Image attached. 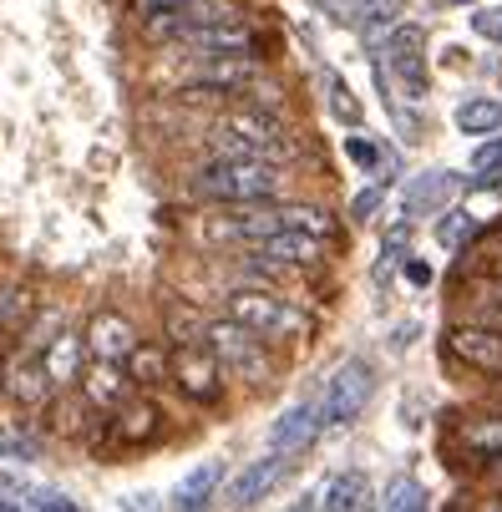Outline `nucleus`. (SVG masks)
I'll return each instance as SVG.
<instances>
[{
    "label": "nucleus",
    "instance_id": "obj_38",
    "mask_svg": "<svg viewBox=\"0 0 502 512\" xmlns=\"http://www.w3.org/2000/svg\"><path fill=\"white\" fill-rule=\"evenodd\" d=\"M0 512H16V507H11V502H0Z\"/></svg>",
    "mask_w": 502,
    "mask_h": 512
},
{
    "label": "nucleus",
    "instance_id": "obj_1",
    "mask_svg": "<svg viewBox=\"0 0 502 512\" xmlns=\"http://www.w3.org/2000/svg\"><path fill=\"white\" fill-rule=\"evenodd\" d=\"M193 193L208 203H234V208H254L284 193V168L279 163H254V158H224L208 163L193 178Z\"/></svg>",
    "mask_w": 502,
    "mask_h": 512
},
{
    "label": "nucleus",
    "instance_id": "obj_7",
    "mask_svg": "<svg viewBox=\"0 0 502 512\" xmlns=\"http://www.w3.org/2000/svg\"><path fill=\"white\" fill-rule=\"evenodd\" d=\"M82 345H87V355H92V360L127 365V360H132V350H137L142 340H137V330H132V320H127L122 310H97V315L87 320V330H82Z\"/></svg>",
    "mask_w": 502,
    "mask_h": 512
},
{
    "label": "nucleus",
    "instance_id": "obj_29",
    "mask_svg": "<svg viewBox=\"0 0 502 512\" xmlns=\"http://www.w3.org/2000/svg\"><path fill=\"white\" fill-rule=\"evenodd\" d=\"M381 198H386V188H366V193H355V198H350V218H355V224H366V218L381 208Z\"/></svg>",
    "mask_w": 502,
    "mask_h": 512
},
{
    "label": "nucleus",
    "instance_id": "obj_28",
    "mask_svg": "<svg viewBox=\"0 0 502 512\" xmlns=\"http://www.w3.org/2000/svg\"><path fill=\"white\" fill-rule=\"evenodd\" d=\"M472 31H477L482 41H497V46H502V6H477Z\"/></svg>",
    "mask_w": 502,
    "mask_h": 512
},
{
    "label": "nucleus",
    "instance_id": "obj_35",
    "mask_svg": "<svg viewBox=\"0 0 502 512\" xmlns=\"http://www.w3.org/2000/svg\"><path fill=\"white\" fill-rule=\"evenodd\" d=\"M284 512H320V507H315V502L305 497V502H295V507H284Z\"/></svg>",
    "mask_w": 502,
    "mask_h": 512
},
{
    "label": "nucleus",
    "instance_id": "obj_23",
    "mask_svg": "<svg viewBox=\"0 0 502 512\" xmlns=\"http://www.w3.org/2000/svg\"><path fill=\"white\" fill-rule=\"evenodd\" d=\"M462 447L487 457V462H502V416H477L462 426Z\"/></svg>",
    "mask_w": 502,
    "mask_h": 512
},
{
    "label": "nucleus",
    "instance_id": "obj_10",
    "mask_svg": "<svg viewBox=\"0 0 502 512\" xmlns=\"http://www.w3.org/2000/svg\"><path fill=\"white\" fill-rule=\"evenodd\" d=\"M249 249L269 269H315L325 259V239H315V234H264Z\"/></svg>",
    "mask_w": 502,
    "mask_h": 512
},
{
    "label": "nucleus",
    "instance_id": "obj_13",
    "mask_svg": "<svg viewBox=\"0 0 502 512\" xmlns=\"http://www.w3.org/2000/svg\"><path fill=\"white\" fill-rule=\"evenodd\" d=\"M82 396H87L97 411H117L122 401H132V376H127V365L92 360L87 371H82Z\"/></svg>",
    "mask_w": 502,
    "mask_h": 512
},
{
    "label": "nucleus",
    "instance_id": "obj_11",
    "mask_svg": "<svg viewBox=\"0 0 502 512\" xmlns=\"http://www.w3.org/2000/svg\"><path fill=\"white\" fill-rule=\"evenodd\" d=\"M462 188V178L457 173H447V168H432V173H421V178H411L406 183V193H401V213H406V224L411 218H432V213H442L447 208V198Z\"/></svg>",
    "mask_w": 502,
    "mask_h": 512
},
{
    "label": "nucleus",
    "instance_id": "obj_9",
    "mask_svg": "<svg viewBox=\"0 0 502 512\" xmlns=\"http://www.w3.org/2000/svg\"><path fill=\"white\" fill-rule=\"evenodd\" d=\"M254 77H259V61L254 56H203V61H193L183 87H208V92L229 97V92L254 87Z\"/></svg>",
    "mask_w": 502,
    "mask_h": 512
},
{
    "label": "nucleus",
    "instance_id": "obj_4",
    "mask_svg": "<svg viewBox=\"0 0 502 512\" xmlns=\"http://www.w3.org/2000/svg\"><path fill=\"white\" fill-rule=\"evenodd\" d=\"M229 320L254 330L264 345L269 340H300L310 330V315L295 300L274 295V289H234L229 295Z\"/></svg>",
    "mask_w": 502,
    "mask_h": 512
},
{
    "label": "nucleus",
    "instance_id": "obj_12",
    "mask_svg": "<svg viewBox=\"0 0 502 512\" xmlns=\"http://www.w3.org/2000/svg\"><path fill=\"white\" fill-rule=\"evenodd\" d=\"M325 426H320V416H315V406H290L274 426H269V452L274 457H300V452H310L315 447V436H320Z\"/></svg>",
    "mask_w": 502,
    "mask_h": 512
},
{
    "label": "nucleus",
    "instance_id": "obj_25",
    "mask_svg": "<svg viewBox=\"0 0 502 512\" xmlns=\"http://www.w3.org/2000/svg\"><path fill=\"white\" fill-rule=\"evenodd\" d=\"M472 234H477V218L467 208H442L437 213V244L442 249H467Z\"/></svg>",
    "mask_w": 502,
    "mask_h": 512
},
{
    "label": "nucleus",
    "instance_id": "obj_21",
    "mask_svg": "<svg viewBox=\"0 0 502 512\" xmlns=\"http://www.w3.org/2000/svg\"><path fill=\"white\" fill-rule=\"evenodd\" d=\"M224 482V462H203L173 487V512H208L213 492Z\"/></svg>",
    "mask_w": 502,
    "mask_h": 512
},
{
    "label": "nucleus",
    "instance_id": "obj_3",
    "mask_svg": "<svg viewBox=\"0 0 502 512\" xmlns=\"http://www.w3.org/2000/svg\"><path fill=\"white\" fill-rule=\"evenodd\" d=\"M203 345H208L213 360H219V371H224V376L249 381V386H269L274 360H269V345H264L254 330H244V325H234V320L224 315V320H208Z\"/></svg>",
    "mask_w": 502,
    "mask_h": 512
},
{
    "label": "nucleus",
    "instance_id": "obj_32",
    "mask_svg": "<svg viewBox=\"0 0 502 512\" xmlns=\"http://www.w3.org/2000/svg\"><path fill=\"white\" fill-rule=\"evenodd\" d=\"M56 416H61V421H56V431L77 436V406H71V401H61V406H56Z\"/></svg>",
    "mask_w": 502,
    "mask_h": 512
},
{
    "label": "nucleus",
    "instance_id": "obj_16",
    "mask_svg": "<svg viewBox=\"0 0 502 512\" xmlns=\"http://www.w3.org/2000/svg\"><path fill=\"white\" fill-rule=\"evenodd\" d=\"M82 360H87V345H82V335H77V330H61V335L41 350V365H46V376H51V386H56V391L82 381V371H87Z\"/></svg>",
    "mask_w": 502,
    "mask_h": 512
},
{
    "label": "nucleus",
    "instance_id": "obj_27",
    "mask_svg": "<svg viewBox=\"0 0 502 512\" xmlns=\"http://www.w3.org/2000/svg\"><path fill=\"white\" fill-rule=\"evenodd\" d=\"M345 158H350L355 168H376V163H381L376 137H366V132H350V137H345Z\"/></svg>",
    "mask_w": 502,
    "mask_h": 512
},
{
    "label": "nucleus",
    "instance_id": "obj_8",
    "mask_svg": "<svg viewBox=\"0 0 502 512\" xmlns=\"http://www.w3.org/2000/svg\"><path fill=\"white\" fill-rule=\"evenodd\" d=\"M447 355L462 360L467 371L502 376V330H492V325H452L447 330Z\"/></svg>",
    "mask_w": 502,
    "mask_h": 512
},
{
    "label": "nucleus",
    "instance_id": "obj_26",
    "mask_svg": "<svg viewBox=\"0 0 502 512\" xmlns=\"http://www.w3.org/2000/svg\"><path fill=\"white\" fill-rule=\"evenodd\" d=\"M325 92H330V112H335L345 127H355V122H361V102H355V92L345 87V77H340L335 66L325 71Z\"/></svg>",
    "mask_w": 502,
    "mask_h": 512
},
{
    "label": "nucleus",
    "instance_id": "obj_20",
    "mask_svg": "<svg viewBox=\"0 0 502 512\" xmlns=\"http://www.w3.org/2000/svg\"><path fill=\"white\" fill-rule=\"evenodd\" d=\"M188 51H203V56H254V31L244 21L234 26H208V31H193L183 36Z\"/></svg>",
    "mask_w": 502,
    "mask_h": 512
},
{
    "label": "nucleus",
    "instance_id": "obj_6",
    "mask_svg": "<svg viewBox=\"0 0 502 512\" xmlns=\"http://www.w3.org/2000/svg\"><path fill=\"white\" fill-rule=\"evenodd\" d=\"M168 376L188 401H219L224 396V371L208 355V345H173L168 350Z\"/></svg>",
    "mask_w": 502,
    "mask_h": 512
},
{
    "label": "nucleus",
    "instance_id": "obj_36",
    "mask_svg": "<svg viewBox=\"0 0 502 512\" xmlns=\"http://www.w3.org/2000/svg\"><path fill=\"white\" fill-rule=\"evenodd\" d=\"M477 512H502V497H487V502H482Z\"/></svg>",
    "mask_w": 502,
    "mask_h": 512
},
{
    "label": "nucleus",
    "instance_id": "obj_39",
    "mask_svg": "<svg viewBox=\"0 0 502 512\" xmlns=\"http://www.w3.org/2000/svg\"><path fill=\"white\" fill-rule=\"evenodd\" d=\"M0 391H6V371H0Z\"/></svg>",
    "mask_w": 502,
    "mask_h": 512
},
{
    "label": "nucleus",
    "instance_id": "obj_34",
    "mask_svg": "<svg viewBox=\"0 0 502 512\" xmlns=\"http://www.w3.org/2000/svg\"><path fill=\"white\" fill-rule=\"evenodd\" d=\"M127 512H158L153 497H127Z\"/></svg>",
    "mask_w": 502,
    "mask_h": 512
},
{
    "label": "nucleus",
    "instance_id": "obj_15",
    "mask_svg": "<svg viewBox=\"0 0 502 512\" xmlns=\"http://www.w3.org/2000/svg\"><path fill=\"white\" fill-rule=\"evenodd\" d=\"M284 467H290V462H284V457H259V462H249L239 477H234V487H229V502L244 512V507H254V502H264L279 482H284Z\"/></svg>",
    "mask_w": 502,
    "mask_h": 512
},
{
    "label": "nucleus",
    "instance_id": "obj_37",
    "mask_svg": "<svg viewBox=\"0 0 502 512\" xmlns=\"http://www.w3.org/2000/svg\"><path fill=\"white\" fill-rule=\"evenodd\" d=\"M437 6H477V0H437Z\"/></svg>",
    "mask_w": 502,
    "mask_h": 512
},
{
    "label": "nucleus",
    "instance_id": "obj_24",
    "mask_svg": "<svg viewBox=\"0 0 502 512\" xmlns=\"http://www.w3.org/2000/svg\"><path fill=\"white\" fill-rule=\"evenodd\" d=\"M376 512H426V487L401 472V477H391L386 492L376 497Z\"/></svg>",
    "mask_w": 502,
    "mask_h": 512
},
{
    "label": "nucleus",
    "instance_id": "obj_30",
    "mask_svg": "<svg viewBox=\"0 0 502 512\" xmlns=\"http://www.w3.org/2000/svg\"><path fill=\"white\" fill-rule=\"evenodd\" d=\"M183 0H132V11H137V21H158V16H168V11H178Z\"/></svg>",
    "mask_w": 502,
    "mask_h": 512
},
{
    "label": "nucleus",
    "instance_id": "obj_31",
    "mask_svg": "<svg viewBox=\"0 0 502 512\" xmlns=\"http://www.w3.org/2000/svg\"><path fill=\"white\" fill-rule=\"evenodd\" d=\"M36 512H82V502H71V497H56V492H46V497H36Z\"/></svg>",
    "mask_w": 502,
    "mask_h": 512
},
{
    "label": "nucleus",
    "instance_id": "obj_17",
    "mask_svg": "<svg viewBox=\"0 0 502 512\" xmlns=\"http://www.w3.org/2000/svg\"><path fill=\"white\" fill-rule=\"evenodd\" d=\"M325 512H376V487L366 472H335L320 492Z\"/></svg>",
    "mask_w": 502,
    "mask_h": 512
},
{
    "label": "nucleus",
    "instance_id": "obj_18",
    "mask_svg": "<svg viewBox=\"0 0 502 512\" xmlns=\"http://www.w3.org/2000/svg\"><path fill=\"white\" fill-rule=\"evenodd\" d=\"M406 16V0H355L350 11V26L366 36V46H381Z\"/></svg>",
    "mask_w": 502,
    "mask_h": 512
},
{
    "label": "nucleus",
    "instance_id": "obj_33",
    "mask_svg": "<svg viewBox=\"0 0 502 512\" xmlns=\"http://www.w3.org/2000/svg\"><path fill=\"white\" fill-rule=\"evenodd\" d=\"M406 279H411V284H432V264H421V259H406Z\"/></svg>",
    "mask_w": 502,
    "mask_h": 512
},
{
    "label": "nucleus",
    "instance_id": "obj_22",
    "mask_svg": "<svg viewBox=\"0 0 502 512\" xmlns=\"http://www.w3.org/2000/svg\"><path fill=\"white\" fill-rule=\"evenodd\" d=\"M457 127L467 137H487V132H502V102L497 97H467L457 107Z\"/></svg>",
    "mask_w": 502,
    "mask_h": 512
},
{
    "label": "nucleus",
    "instance_id": "obj_19",
    "mask_svg": "<svg viewBox=\"0 0 502 512\" xmlns=\"http://www.w3.org/2000/svg\"><path fill=\"white\" fill-rule=\"evenodd\" d=\"M158 421H163V411L153 406V401H122L117 411H112V436L117 442H127V447H142V442H153L158 436Z\"/></svg>",
    "mask_w": 502,
    "mask_h": 512
},
{
    "label": "nucleus",
    "instance_id": "obj_2",
    "mask_svg": "<svg viewBox=\"0 0 502 512\" xmlns=\"http://www.w3.org/2000/svg\"><path fill=\"white\" fill-rule=\"evenodd\" d=\"M376 82H381L391 107H396V97L426 102V31L416 21H401L376 46Z\"/></svg>",
    "mask_w": 502,
    "mask_h": 512
},
{
    "label": "nucleus",
    "instance_id": "obj_5",
    "mask_svg": "<svg viewBox=\"0 0 502 512\" xmlns=\"http://www.w3.org/2000/svg\"><path fill=\"white\" fill-rule=\"evenodd\" d=\"M376 396V365L361 360V355H350L335 365V376L325 381L320 401H315V416L320 426H350L355 416L366 411V401Z\"/></svg>",
    "mask_w": 502,
    "mask_h": 512
},
{
    "label": "nucleus",
    "instance_id": "obj_14",
    "mask_svg": "<svg viewBox=\"0 0 502 512\" xmlns=\"http://www.w3.org/2000/svg\"><path fill=\"white\" fill-rule=\"evenodd\" d=\"M6 396H11L16 406H26V411L56 401V386H51V376H46L41 355H21V360L11 365V371H6Z\"/></svg>",
    "mask_w": 502,
    "mask_h": 512
}]
</instances>
